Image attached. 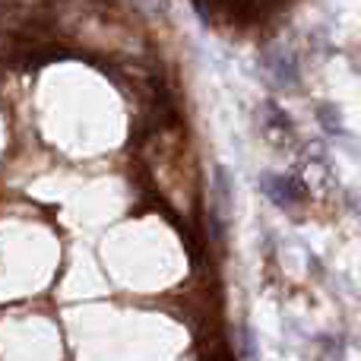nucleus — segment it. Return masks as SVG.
<instances>
[{"label":"nucleus","instance_id":"1","mask_svg":"<svg viewBox=\"0 0 361 361\" xmlns=\"http://www.w3.org/2000/svg\"><path fill=\"white\" fill-rule=\"evenodd\" d=\"M263 190H267L279 206H288L301 197V184L295 178H286V175H267L263 178Z\"/></svg>","mask_w":361,"mask_h":361}]
</instances>
